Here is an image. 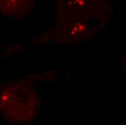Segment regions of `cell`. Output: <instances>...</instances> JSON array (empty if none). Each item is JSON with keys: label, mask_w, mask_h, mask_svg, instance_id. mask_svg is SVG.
<instances>
[{"label": "cell", "mask_w": 126, "mask_h": 125, "mask_svg": "<svg viewBox=\"0 0 126 125\" xmlns=\"http://www.w3.org/2000/svg\"><path fill=\"white\" fill-rule=\"evenodd\" d=\"M40 100L32 83L17 79L4 83L0 89V113L7 122L25 124L38 114Z\"/></svg>", "instance_id": "cell-1"}, {"label": "cell", "mask_w": 126, "mask_h": 125, "mask_svg": "<svg viewBox=\"0 0 126 125\" xmlns=\"http://www.w3.org/2000/svg\"><path fill=\"white\" fill-rule=\"evenodd\" d=\"M91 4L84 1L66 2L59 13L57 36L66 41H81L89 38L95 32L100 14L98 9L92 8Z\"/></svg>", "instance_id": "cell-2"}, {"label": "cell", "mask_w": 126, "mask_h": 125, "mask_svg": "<svg viewBox=\"0 0 126 125\" xmlns=\"http://www.w3.org/2000/svg\"><path fill=\"white\" fill-rule=\"evenodd\" d=\"M33 1H0V13L10 18H20L28 15L33 10Z\"/></svg>", "instance_id": "cell-3"}]
</instances>
